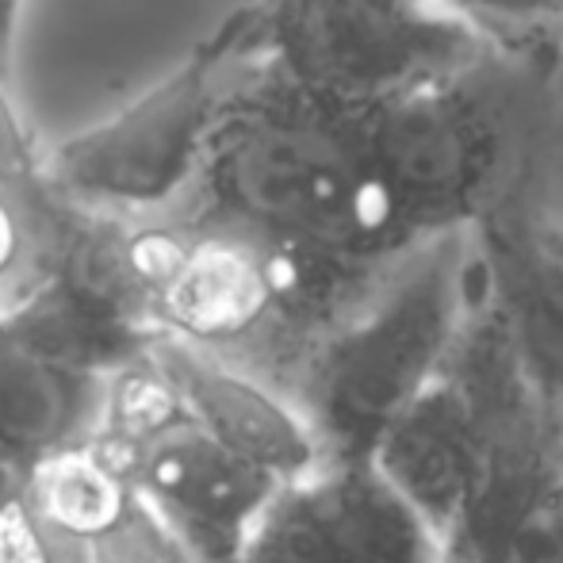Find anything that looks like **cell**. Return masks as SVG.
<instances>
[{"instance_id":"cell-1","label":"cell","mask_w":563,"mask_h":563,"mask_svg":"<svg viewBox=\"0 0 563 563\" xmlns=\"http://www.w3.org/2000/svg\"><path fill=\"white\" fill-rule=\"evenodd\" d=\"M169 219L391 268L407 257L368 150V108L307 92L253 62L227 97L200 177Z\"/></svg>"},{"instance_id":"cell-2","label":"cell","mask_w":563,"mask_h":563,"mask_svg":"<svg viewBox=\"0 0 563 563\" xmlns=\"http://www.w3.org/2000/svg\"><path fill=\"white\" fill-rule=\"evenodd\" d=\"M556 46L483 43L456 69L368 108V150L407 250L467 234L518 188L549 180Z\"/></svg>"},{"instance_id":"cell-3","label":"cell","mask_w":563,"mask_h":563,"mask_svg":"<svg viewBox=\"0 0 563 563\" xmlns=\"http://www.w3.org/2000/svg\"><path fill=\"white\" fill-rule=\"evenodd\" d=\"M467 311V234L422 242L319 345L296 402L327 460H368L391 422L438 384Z\"/></svg>"},{"instance_id":"cell-4","label":"cell","mask_w":563,"mask_h":563,"mask_svg":"<svg viewBox=\"0 0 563 563\" xmlns=\"http://www.w3.org/2000/svg\"><path fill=\"white\" fill-rule=\"evenodd\" d=\"M253 62L242 8L123 112L43 150V185L104 216L169 219L192 192L219 112Z\"/></svg>"},{"instance_id":"cell-5","label":"cell","mask_w":563,"mask_h":563,"mask_svg":"<svg viewBox=\"0 0 563 563\" xmlns=\"http://www.w3.org/2000/svg\"><path fill=\"white\" fill-rule=\"evenodd\" d=\"M245 27L261 66L349 108L387 104L487 43L441 0H253Z\"/></svg>"},{"instance_id":"cell-6","label":"cell","mask_w":563,"mask_h":563,"mask_svg":"<svg viewBox=\"0 0 563 563\" xmlns=\"http://www.w3.org/2000/svg\"><path fill=\"white\" fill-rule=\"evenodd\" d=\"M134 503L192 563H242L257 521L284 487L180 410L177 395L150 422L97 438Z\"/></svg>"},{"instance_id":"cell-7","label":"cell","mask_w":563,"mask_h":563,"mask_svg":"<svg viewBox=\"0 0 563 563\" xmlns=\"http://www.w3.org/2000/svg\"><path fill=\"white\" fill-rule=\"evenodd\" d=\"M242 563H445V544L372 460H322L276 490Z\"/></svg>"},{"instance_id":"cell-8","label":"cell","mask_w":563,"mask_h":563,"mask_svg":"<svg viewBox=\"0 0 563 563\" xmlns=\"http://www.w3.org/2000/svg\"><path fill=\"white\" fill-rule=\"evenodd\" d=\"M549 180L518 188L467 230L472 284L498 314L533 407L563 438V253L549 242Z\"/></svg>"},{"instance_id":"cell-9","label":"cell","mask_w":563,"mask_h":563,"mask_svg":"<svg viewBox=\"0 0 563 563\" xmlns=\"http://www.w3.org/2000/svg\"><path fill=\"white\" fill-rule=\"evenodd\" d=\"M150 361L188 418L280 483L303 479L327 460L303 407L268 379L169 338L150 345Z\"/></svg>"},{"instance_id":"cell-10","label":"cell","mask_w":563,"mask_h":563,"mask_svg":"<svg viewBox=\"0 0 563 563\" xmlns=\"http://www.w3.org/2000/svg\"><path fill=\"white\" fill-rule=\"evenodd\" d=\"M104 418V379L51 364L0 314V452L23 475L89 445Z\"/></svg>"},{"instance_id":"cell-11","label":"cell","mask_w":563,"mask_h":563,"mask_svg":"<svg viewBox=\"0 0 563 563\" xmlns=\"http://www.w3.org/2000/svg\"><path fill=\"white\" fill-rule=\"evenodd\" d=\"M23 498L43 533L69 556H85L131 521L139 510L119 467L97 441L43 460L23 479Z\"/></svg>"},{"instance_id":"cell-12","label":"cell","mask_w":563,"mask_h":563,"mask_svg":"<svg viewBox=\"0 0 563 563\" xmlns=\"http://www.w3.org/2000/svg\"><path fill=\"white\" fill-rule=\"evenodd\" d=\"M441 4L487 43L563 51V0H441Z\"/></svg>"},{"instance_id":"cell-13","label":"cell","mask_w":563,"mask_h":563,"mask_svg":"<svg viewBox=\"0 0 563 563\" xmlns=\"http://www.w3.org/2000/svg\"><path fill=\"white\" fill-rule=\"evenodd\" d=\"M43 185V146L12 97V77L0 74V192L27 196Z\"/></svg>"},{"instance_id":"cell-14","label":"cell","mask_w":563,"mask_h":563,"mask_svg":"<svg viewBox=\"0 0 563 563\" xmlns=\"http://www.w3.org/2000/svg\"><path fill=\"white\" fill-rule=\"evenodd\" d=\"M27 196L0 192V303H8L27 284L31 265H35V230H31Z\"/></svg>"},{"instance_id":"cell-15","label":"cell","mask_w":563,"mask_h":563,"mask_svg":"<svg viewBox=\"0 0 563 563\" xmlns=\"http://www.w3.org/2000/svg\"><path fill=\"white\" fill-rule=\"evenodd\" d=\"M85 556H66L43 533V526L31 514L23 490L0 506V563H85Z\"/></svg>"},{"instance_id":"cell-16","label":"cell","mask_w":563,"mask_h":563,"mask_svg":"<svg viewBox=\"0 0 563 563\" xmlns=\"http://www.w3.org/2000/svg\"><path fill=\"white\" fill-rule=\"evenodd\" d=\"M85 563H192V560H188L139 506L119 533L100 541L97 549H89Z\"/></svg>"},{"instance_id":"cell-17","label":"cell","mask_w":563,"mask_h":563,"mask_svg":"<svg viewBox=\"0 0 563 563\" xmlns=\"http://www.w3.org/2000/svg\"><path fill=\"white\" fill-rule=\"evenodd\" d=\"M487 563H563V490L529 514Z\"/></svg>"},{"instance_id":"cell-18","label":"cell","mask_w":563,"mask_h":563,"mask_svg":"<svg viewBox=\"0 0 563 563\" xmlns=\"http://www.w3.org/2000/svg\"><path fill=\"white\" fill-rule=\"evenodd\" d=\"M23 0H0V74L12 77L15 69V35H20Z\"/></svg>"},{"instance_id":"cell-19","label":"cell","mask_w":563,"mask_h":563,"mask_svg":"<svg viewBox=\"0 0 563 563\" xmlns=\"http://www.w3.org/2000/svg\"><path fill=\"white\" fill-rule=\"evenodd\" d=\"M23 479H27V475L20 472V467L12 464V460L4 456V452H0V506L8 503V498H15L23 490Z\"/></svg>"},{"instance_id":"cell-20","label":"cell","mask_w":563,"mask_h":563,"mask_svg":"<svg viewBox=\"0 0 563 563\" xmlns=\"http://www.w3.org/2000/svg\"><path fill=\"white\" fill-rule=\"evenodd\" d=\"M549 242L556 245V253H563V227L556 223H549Z\"/></svg>"}]
</instances>
